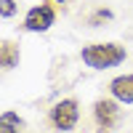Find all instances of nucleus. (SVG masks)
Instances as JSON below:
<instances>
[{"label":"nucleus","instance_id":"2","mask_svg":"<svg viewBox=\"0 0 133 133\" xmlns=\"http://www.w3.org/2000/svg\"><path fill=\"white\" fill-rule=\"evenodd\" d=\"M77 120H80V107H77L75 98H61V101H56V104L51 107V112H48L51 128H56L61 133L72 130L77 125Z\"/></svg>","mask_w":133,"mask_h":133},{"label":"nucleus","instance_id":"4","mask_svg":"<svg viewBox=\"0 0 133 133\" xmlns=\"http://www.w3.org/2000/svg\"><path fill=\"white\" fill-rule=\"evenodd\" d=\"M53 21H56V11H53V5L40 3V5H35V8L27 11V16H24V29H27V32H45V29H51Z\"/></svg>","mask_w":133,"mask_h":133},{"label":"nucleus","instance_id":"1","mask_svg":"<svg viewBox=\"0 0 133 133\" xmlns=\"http://www.w3.org/2000/svg\"><path fill=\"white\" fill-rule=\"evenodd\" d=\"M128 56V51L117 43H91L80 51V59L91 69H112V66L123 64Z\"/></svg>","mask_w":133,"mask_h":133},{"label":"nucleus","instance_id":"8","mask_svg":"<svg viewBox=\"0 0 133 133\" xmlns=\"http://www.w3.org/2000/svg\"><path fill=\"white\" fill-rule=\"evenodd\" d=\"M0 14H3V19L14 16L16 14V3H14V0H0Z\"/></svg>","mask_w":133,"mask_h":133},{"label":"nucleus","instance_id":"6","mask_svg":"<svg viewBox=\"0 0 133 133\" xmlns=\"http://www.w3.org/2000/svg\"><path fill=\"white\" fill-rule=\"evenodd\" d=\"M0 64H3L5 72L19 66V45L14 40H3V45H0Z\"/></svg>","mask_w":133,"mask_h":133},{"label":"nucleus","instance_id":"3","mask_svg":"<svg viewBox=\"0 0 133 133\" xmlns=\"http://www.w3.org/2000/svg\"><path fill=\"white\" fill-rule=\"evenodd\" d=\"M93 120L101 133H109L117 120H120V107H117V98H98L93 104Z\"/></svg>","mask_w":133,"mask_h":133},{"label":"nucleus","instance_id":"9","mask_svg":"<svg viewBox=\"0 0 133 133\" xmlns=\"http://www.w3.org/2000/svg\"><path fill=\"white\" fill-rule=\"evenodd\" d=\"M104 19H112V11H107V8L96 11V14L91 16V27H98V21H104Z\"/></svg>","mask_w":133,"mask_h":133},{"label":"nucleus","instance_id":"10","mask_svg":"<svg viewBox=\"0 0 133 133\" xmlns=\"http://www.w3.org/2000/svg\"><path fill=\"white\" fill-rule=\"evenodd\" d=\"M53 3H59V5H64V3H66V0H53Z\"/></svg>","mask_w":133,"mask_h":133},{"label":"nucleus","instance_id":"7","mask_svg":"<svg viewBox=\"0 0 133 133\" xmlns=\"http://www.w3.org/2000/svg\"><path fill=\"white\" fill-rule=\"evenodd\" d=\"M24 120H21L16 112H11L5 109L3 115H0V133H24Z\"/></svg>","mask_w":133,"mask_h":133},{"label":"nucleus","instance_id":"5","mask_svg":"<svg viewBox=\"0 0 133 133\" xmlns=\"http://www.w3.org/2000/svg\"><path fill=\"white\" fill-rule=\"evenodd\" d=\"M109 93L120 104H133V75H120L109 83Z\"/></svg>","mask_w":133,"mask_h":133}]
</instances>
